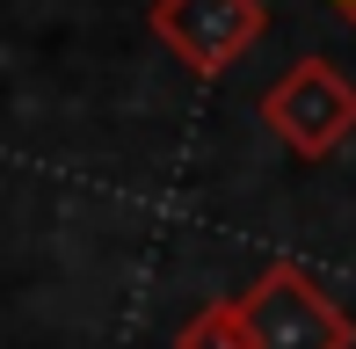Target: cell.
Instances as JSON below:
<instances>
[{
    "mask_svg": "<svg viewBox=\"0 0 356 349\" xmlns=\"http://www.w3.org/2000/svg\"><path fill=\"white\" fill-rule=\"evenodd\" d=\"M175 349H248V327H240V306L233 298H211V306H197L182 320V335Z\"/></svg>",
    "mask_w": 356,
    "mask_h": 349,
    "instance_id": "cell-4",
    "label": "cell"
},
{
    "mask_svg": "<svg viewBox=\"0 0 356 349\" xmlns=\"http://www.w3.org/2000/svg\"><path fill=\"white\" fill-rule=\"evenodd\" d=\"M145 22L182 73L218 81L269 37V0H153Z\"/></svg>",
    "mask_w": 356,
    "mask_h": 349,
    "instance_id": "cell-3",
    "label": "cell"
},
{
    "mask_svg": "<svg viewBox=\"0 0 356 349\" xmlns=\"http://www.w3.org/2000/svg\"><path fill=\"white\" fill-rule=\"evenodd\" d=\"M327 8H334V15H342V22H356V0H327Z\"/></svg>",
    "mask_w": 356,
    "mask_h": 349,
    "instance_id": "cell-5",
    "label": "cell"
},
{
    "mask_svg": "<svg viewBox=\"0 0 356 349\" xmlns=\"http://www.w3.org/2000/svg\"><path fill=\"white\" fill-rule=\"evenodd\" d=\"M262 124L298 161H334L356 131V81L334 58H298L262 88Z\"/></svg>",
    "mask_w": 356,
    "mask_h": 349,
    "instance_id": "cell-2",
    "label": "cell"
},
{
    "mask_svg": "<svg viewBox=\"0 0 356 349\" xmlns=\"http://www.w3.org/2000/svg\"><path fill=\"white\" fill-rule=\"evenodd\" d=\"M248 349H356V320L334 306V291L305 262H262L248 291H233Z\"/></svg>",
    "mask_w": 356,
    "mask_h": 349,
    "instance_id": "cell-1",
    "label": "cell"
}]
</instances>
